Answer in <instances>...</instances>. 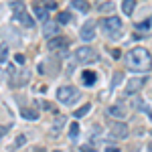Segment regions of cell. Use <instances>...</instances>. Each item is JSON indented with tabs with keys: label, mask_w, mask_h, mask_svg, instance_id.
<instances>
[{
	"label": "cell",
	"mask_w": 152,
	"mask_h": 152,
	"mask_svg": "<svg viewBox=\"0 0 152 152\" xmlns=\"http://www.w3.org/2000/svg\"><path fill=\"white\" fill-rule=\"evenodd\" d=\"M126 67L130 71H136V73H146L152 67V57L150 53L144 47H136L132 49L128 55H126Z\"/></svg>",
	"instance_id": "cell-1"
},
{
	"label": "cell",
	"mask_w": 152,
	"mask_h": 152,
	"mask_svg": "<svg viewBox=\"0 0 152 152\" xmlns=\"http://www.w3.org/2000/svg\"><path fill=\"white\" fill-rule=\"evenodd\" d=\"M79 97H81V94H79V89H77L75 85H61V87L57 89V99L63 105L77 104V102H79Z\"/></svg>",
	"instance_id": "cell-2"
},
{
	"label": "cell",
	"mask_w": 152,
	"mask_h": 152,
	"mask_svg": "<svg viewBox=\"0 0 152 152\" xmlns=\"http://www.w3.org/2000/svg\"><path fill=\"white\" fill-rule=\"evenodd\" d=\"M99 24H102V28H104L110 37H120V33H122V20H120L118 16H107V18H102V20H99Z\"/></svg>",
	"instance_id": "cell-3"
},
{
	"label": "cell",
	"mask_w": 152,
	"mask_h": 152,
	"mask_svg": "<svg viewBox=\"0 0 152 152\" xmlns=\"http://www.w3.org/2000/svg\"><path fill=\"white\" fill-rule=\"evenodd\" d=\"M75 59L79 61V63H95L99 55H97V51H94L91 47H79L75 51Z\"/></svg>",
	"instance_id": "cell-4"
},
{
	"label": "cell",
	"mask_w": 152,
	"mask_h": 152,
	"mask_svg": "<svg viewBox=\"0 0 152 152\" xmlns=\"http://www.w3.org/2000/svg\"><path fill=\"white\" fill-rule=\"evenodd\" d=\"M12 8H16V12H14V20H18V23L23 24V26L31 28V26L35 24V20L28 16V12H24V6L20 4V2H18V4L14 2V4H12Z\"/></svg>",
	"instance_id": "cell-5"
},
{
	"label": "cell",
	"mask_w": 152,
	"mask_h": 152,
	"mask_svg": "<svg viewBox=\"0 0 152 152\" xmlns=\"http://www.w3.org/2000/svg\"><path fill=\"white\" fill-rule=\"evenodd\" d=\"M128 134H130L128 126L124 122H116L110 128V140H124V138H128Z\"/></svg>",
	"instance_id": "cell-6"
},
{
	"label": "cell",
	"mask_w": 152,
	"mask_h": 152,
	"mask_svg": "<svg viewBox=\"0 0 152 152\" xmlns=\"http://www.w3.org/2000/svg\"><path fill=\"white\" fill-rule=\"evenodd\" d=\"M146 79H148V77H132V79L128 81V85H126V95L138 94L142 87L146 85Z\"/></svg>",
	"instance_id": "cell-7"
},
{
	"label": "cell",
	"mask_w": 152,
	"mask_h": 152,
	"mask_svg": "<svg viewBox=\"0 0 152 152\" xmlns=\"http://www.w3.org/2000/svg\"><path fill=\"white\" fill-rule=\"evenodd\" d=\"M79 35H81V39L85 41V43L94 41V37H95V23L94 20H87V23L83 24V28L79 31Z\"/></svg>",
	"instance_id": "cell-8"
},
{
	"label": "cell",
	"mask_w": 152,
	"mask_h": 152,
	"mask_svg": "<svg viewBox=\"0 0 152 152\" xmlns=\"http://www.w3.org/2000/svg\"><path fill=\"white\" fill-rule=\"evenodd\" d=\"M33 12H35V18L43 20V23H47V18H49V8L45 6V4H39V2H35Z\"/></svg>",
	"instance_id": "cell-9"
},
{
	"label": "cell",
	"mask_w": 152,
	"mask_h": 152,
	"mask_svg": "<svg viewBox=\"0 0 152 152\" xmlns=\"http://www.w3.org/2000/svg\"><path fill=\"white\" fill-rule=\"evenodd\" d=\"M43 35L47 37V39H55V37L59 35V24L57 23H45Z\"/></svg>",
	"instance_id": "cell-10"
},
{
	"label": "cell",
	"mask_w": 152,
	"mask_h": 152,
	"mask_svg": "<svg viewBox=\"0 0 152 152\" xmlns=\"http://www.w3.org/2000/svg\"><path fill=\"white\" fill-rule=\"evenodd\" d=\"M65 45H67V39H65V37H55V39H49V43H47L49 51H57V49L65 47Z\"/></svg>",
	"instance_id": "cell-11"
},
{
	"label": "cell",
	"mask_w": 152,
	"mask_h": 152,
	"mask_svg": "<svg viewBox=\"0 0 152 152\" xmlns=\"http://www.w3.org/2000/svg\"><path fill=\"white\" fill-rule=\"evenodd\" d=\"M107 114H110L112 118H120V120H122V118H126V110H124L120 104H114V105H110Z\"/></svg>",
	"instance_id": "cell-12"
},
{
	"label": "cell",
	"mask_w": 152,
	"mask_h": 152,
	"mask_svg": "<svg viewBox=\"0 0 152 152\" xmlns=\"http://www.w3.org/2000/svg\"><path fill=\"white\" fill-rule=\"evenodd\" d=\"M95 71H91V69H87V71H83L81 73V81H83V85H94L95 83Z\"/></svg>",
	"instance_id": "cell-13"
},
{
	"label": "cell",
	"mask_w": 152,
	"mask_h": 152,
	"mask_svg": "<svg viewBox=\"0 0 152 152\" xmlns=\"http://www.w3.org/2000/svg\"><path fill=\"white\" fill-rule=\"evenodd\" d=\"M134 8H136V2H134V0H124V2H122V10H124V14L132 16V14H134Z\"/></svg>",
	"instance_id": "cell-14"
},
{
	"label": "cell",
	"mask_w": 152,
	"mask_h": 152,
	"mask_svg": "<svg viewBox=\"0 0 152 152\" xmlns=\"http://www.w3.org/2000/svg\"><path fill=\"white\" fill-rule=\"evenodd\" d=\"M65 122H67V118H65V116H57L55 124H53V136H57L59 132H61V128L65 126Z\"/></svg>",
	"instance_id": "cell-15"
},
{
	"label": "cell",
	"mask_w": 152,
	"mask_h": 152,
	"mask_svg": "<svg viewBox=\"0 0 152 152\" xmlns=\"http://www.w3.org/2000/svg\"><path fill=\"white\" fill-rule=\"evenodd\" d=\"M71 4H73V8H77L79 12L89 10V2H87V0H71Z\"/></svg>",
	"instance_id": "cell-16"
},
{
	"label": "cell",
	"mask_w": 152,
	"mask_h": 152,
	"mask_svg": "<svg viewBox=\"0 0 152 152\" xmlns=\"http://www.w3.org/2000/svg\"><path fill=\"white\" fill-rule=\"evenodd\" d=\"M20 116L26 118V120H39V112L31 110V107H24V110H20Z\"/></svg>",
	"instance_id": "cell-17"
},
{
	"label": "cell",
	"mask_w": 152,
	"mask_h": 152,
	"mask_svg": "<svg viewBox=\"0 0 152 152\" xmlns=\"http://www.w3.org/2000/svg\"><path fill=\"white\" fill-rule=\"evenodd\" d=\"M89 110H91V104H83L79 110H75V112H73V116H75V118H83V116H87V114H89Z\"/></svg>",
	"instance_id": "cell-18"
},
{
	"label": "cell",
	"mask_w": 152,
	"mask_h": 152,
	"mask_svg": "<svg viewBox=\"0 0 152 152\" xmlns=\"http://www.w3.org/2000/svg\"><path fill=\"white\" fill-rule=\"evenodd\" d=\"M57 23H59V24H67V23H71V14H69L67 10H65V12H59V14H57Z\"/></svg>",
	"instance_id": "cell-19"
},
{
	"label": "cell",
	"mask_w": 152,
	"mask_h": 152,
	"mask_svg": "<svg viewBox=\"0 0 152 152\" xmlns=\"http://www.w3.org/2000/svg\"><path fill=\"white\" fill-rule=\"evenodd\" d=\"M122 77H124V75H122L120 71H118V73H114V77H112V83H110V87H112V89H116L118 85L122 83Z\"/></svg>",
	"instance_id": "cell-20"
},
{
	"label": "cell",
	"mask_w": 152,
	"mask_h": 152,
	"mask_svg": "<svg viewBox=\"0 0 152 152\" xmlns=\"http://www.w3.org/2000/svg\"><path fill=\"white\" fill-rule=\"evenodd\" d=\"M69 136L73 138V140L79 136V124H75V122H73V124H69Z\"/></svg>",
	"instance_id": "cell-21"
},
{
	"label": "cell",
	"mask_w": 152,
	"mask_h": 152,
	"mask_svg": "<svg viewBox=\"0 0 152 152\" xmlns=\"http://www.w3.org/2000/svg\"><path fill=\"white\" fill-rule=\"evenodd\" d=\"M8 59V45H0V63H6Z\"/></svg>",
	"instance_id": "cell-22"
},
{
	"label": "cell",
	"mask_w": 152,
	"mask_h": 152,
	"mask_svg": "<svg viewBox=\"0 0 152 152\" xmlns=\"http://www.w3.org/2000/svg\"><path fill=\"white\" fill-rule=\"evenodd\" d=\"M136 28H138L140 33H148V31H150V20H142V23H138Z\"/></svg>",
	"instance_id": "cell-23"
},
{
	"label": "cell",
	"mask_w": 152,
	"mask_h": 152,
	"mask_svg": "<svg viewBox=\"0 0 152 152\" xmlns=\"http://www.w3.org/2000/svg\"><path fill=\"white\" fill-rule=\"evenodd\" d=\"M116 6H114V2H104V4H99V12H110L114 10Z\"/></svg>",
	"instance_id": "cell-24"
},
{
	"label": "cell",
	"mask_w": 152,
	"mask_h": 152,
	"mask_svg": "<svg viewBox=\"0 0 152 152\" xmlns=\"http://www.w3.org/2000/svg\"><path fill=\"white\" fill-rule=\"evenodd\" d=\"M14 63H16V65H24V55L16 53V55H14Z\"/></svg>",
	"instance_id": "cell-25"
},
{
	"label": "cell",
	"mask_w": 152,
	"mask_h": 152,
	"mask_svg": "<svg viewBox=\"0 0 152 152\" xmlns=\"http://www.w3.org/2000/svg\"><path fill=\"white\" fill-rule=\"evenodd\" d=\"M24 142H26V138L24 136H16V140H14V146L18 148V146H24Z\"/></svg>",
	"instance_id": "cell-26"
},
{
	"label": "cell",
	"mask_w": 152,
	"mask_h": 152,
	"mask_svg": "<svg viewBox=\"0 0 152 152\" xmlns=\"http://www.w3.org/2000/svg\"><path fill=\"white\" fill-rule=\"evenodd\" d=\"M41 105H43L45 110H49V112H55V105H53V104H49V102H41Z\"/></svg>",
	"instance_id": "cell-27"
},
{
	"label": "cell",
	"mask_w": 152,
	"mask_h": 152,
	"mask_svg": "<svg viewBox=\"0 0 152 152\" xmlns=\"http://www.w3.org/2000/svg\"><path fill=\"white\" fill-rule=\"evenodd\" d=\"M95 148L94 146H91V144H89V146H81V152H94Z\"/></svg>",
	"instance_id": "cell-28"
},
{
	"label": "cell",
	"mask_w": 152,
	"mask_h": 152,
	"mask_svg": "<svg viewBox=\"0 0 152 152\" xmlns=\"http://www.w3.org/2000/svg\"><path fill=\"white\" fill-rule=\"evenodd\" d=\"M8 132V126H0V136H4Z\"/></svg>",
	"instance_id": "cell-29"
},
{
	"label": "cell",
	"mask_w": 152,
	"mask_h": 152,
	"mask_svg": "<svg viewBox=\"0 0 152 152\" xmlns=\"http://www.w3.org/2000/svg\"><path fill=\"white\" fill-rule=\"evenodd\" d=\"M105 152H120V148H114V146H107Z\"/></svg>",
	"instance_id": "cell-30"
},
{
	"label": "cell",
	"mask_w": 152,
	"mask_h": 152,
	"mask_svg": "<svg viewBox=\"0 0 152 152\" xmlns=\"http://www.w3.org/2000/svg\"><path fill=\"white\" fill-rule=\"evenodd\" d=\"M112 57H114V59L120 57V51H118V49H114V51H112Z\"/></svg>",
	"instance_id": "cell-31"
},
{
	"label": "cell",
	"mask_w": 152,
	"mask_h": 152,
	"mask_svg": "<svg viewBox=\"0 0 152 152\" xmlns=\"http://www.w3.org/2000/svg\"><path fill=\"white\" fill-rule=\"evenodd\" d=\"M146 152H152V140L148 142V150H146Z\"/></svg>",
	"instance_id": "cell-32"
},
{
	"label": "cell",
	"mask_w": 152,
	"mask_h": 152,
	"mask_svg": "<svg viewBox=\"0 0 152 152\" xmlns=\"http://www.w3.org/2000/svg\"><path fill=\"white\" fill-rule=\"evenodd\" d=\"M33 152H45V148H35Z\"/></svg>",
	"instance_id": "cell-33"
},
{
	"label": "cell",
	"mask_w": 152,
	"mask_h": 152,
	"mask_svg": "<svg viewBox=\"0 0 152 152\" xmlns=\"http://www.w3.org/2000/svg\"><path fill=\"white\" fill-rule=\"evenodd\" d=\"M71 152H79V150H75V148H73V150H71Z\"/></svg>",
	"instance_id": "cell-34"
},
{
	"label": "cell",
	"mask_w": 152,
	"mask_h": 152,
	"mask_svg": "<svg viewBox=\"0 0 152 152\" xmlns=\"http://www.w3.org/2000/svg\"><path fill=\"white\" fill-rule=\"evenodd\" d=\"M53 152H61V150H53Z\"/></svg>",
	"instance_id": "cell-35"
}]
</instances>
